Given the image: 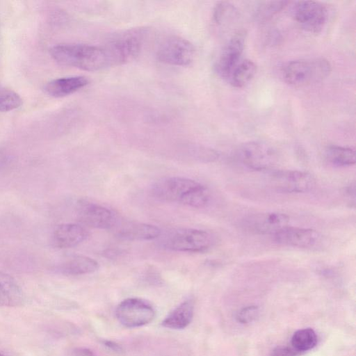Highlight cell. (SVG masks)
Returning <instances> with one entry per match:
<instances>
[{
	"mask_svg": "<svg viewBox=\"0 0 356 356\" xmlns=\"http://www.w3.org/2000/svg\"><path fill=\"white\" fill-rule=\"evenodd\" d=\"M152 196L161 202H177L201 208L210 200L209 190L200 183L185 177H171L156 181L151 188Z\"/></svg>",
	"mask_w": 356,
	"mask_h": 356,
	"instance_id": "obj_1",
	"label": "cell"
},
{
	"mask_svg": "<svg viewBox=\"0 0 356 356\" xmlns=\"http://www.w3.org/2000/svg\"><path fill=\"white\" fill-rule=\"evenodd\" d=\"M58 63L85 71H98L108 67L102 47L84 44H60L50 49Z\"/></svg>",
	"mask_w": 356,
	"mask_h": 356,
	"instance_id": "obj_2",
	"label": "cell"
},
{
	"mask_svg": "<svg viewBox=\"0 0 356 356\" xmlns=\"http://www.w3.org/2000/svg\"><path fill=\"white\" fill-rule=\"evenodd\" d=\"M147 34L145 28H134L111 38L102 47L108 66L125 64L136 58L143 48Z\"/></svg>",
	"mask_w": 356,
	"mask_h": 356,
	"instance_id": "obj_3",
	"label": "cell"
},
{
	"mask_svg": "<svg viewBox=\"0 0 356 356\" xmlns=\"http://www.w3.org/2000/svg\"><path fill=\"white\" fill-rule=\"evenodd\" d=\"M332 65L327 59L319 57L291 60L282 69L284 81L293 87H303L327 78Z\"/></svg>",
	"mask_w": 356,
	"mask_h": 356,
	"instance_id": "obj_4",
	"label": "cell"
},
{
	"mask_svg": "<svg viewBox=\"0 0 356 356\" xmlns=\"http://www.w3.org/2000/svg\"><path fill=\"white\" fill-rule=\"evenodd\" d=\"M161 243L168 250L198 252L209 249L213 243V238L207 231L183 228L168 232L163 236Z\"/></svg>",
	"mask_w": 356,
	"mask_h": 356,
	"instance_id": "obj_5",
	"label": "cell"
},
{
	"mask_svg": "<svg viewBox=\"0 0 356 356\" xmlns=\"http://www.w3.org/2000/svg\"><path fill=\"white\" fill-rule=\"evenodd\" d=\"M156 311L148 301L129 298L122 301L115 309L118 321L124 327L134 328L145 325L154 318Z\"/></svg>",
	"mask_w": 356,
	"mask_h": 356,
	"instance_id": "obj_6",
	"label": "cell"
},
{
	"mask_svg": "<svg viewBox=\"0 0 356 356\" xmlns=\"http://www.w3.org/2000/svg\"><path fill=\"white\" fill-rule=\"evenodd\" d=\"M238 156L247 168L254 170H266L273 168L277 160L275 150L261 141H250L243 144Z\"/></svg>",
	"mask_w": 356,
	"mask_h": 356,
	"instance_id": "obj_7",
	"label": "cell"
},
{
	"mask_svg": "<svg viewBox=\"0 0 356 356\" xmlns=\"http://www.w3.org/2000/svg\"><path fill=\"white\" fill-rule=\"evenodd\" d=\"M195 49L188 40L170 36L164 40L156 52L157 59L163 63L174 66L189 65L195 58Z\"/></svg>",
	"mask_w": 356,
	"mask_h": 356,
	"instance_id": "obj_8",
	"label": "cell"
},
{
	"mask_svg": "<svg viewBox=\"0 0 356 356\" xmlns=\"http://www.w3.org/2000/svg\"><path fill=\"white\" fill-rule=\"evenodd\" d=\"M269 186L282 193H307L315 187L316 181L308 172L298 170H278L269 174Z\"/></svg>",
	"mask_w": 356,
	"mask_h": 356,
	"instance_id": "obj_9",
	"label": "cell"
},
{
	"mask_svg": "<svg viewBox=\"0 0 356 356\" xmlns=\"http://www.w3.org/2000/svg\"><path fill=\"white\" fill-rule=\"evenodd\" d=\"M293 13L295 20L302 29L315 34L322 31L327 17L325 6L315 1L296 2Z\"/></svg>",
	"mask_w": 356,
	"mask_h": 356,
	"instance_id": "obj_10",
	"label": "cell"
},
{
	"mask_svg": "<svg viewBox=\"0 0 356 356\" xmlns=\"http://www.w3.org/2000/svg\"><path fill=\"white\" fill-rule=\"evenodd\" d=\"M245 35L243 30L235 33L220 53L216 62L215 70L221 78L228 79L233 70L241 61L245 47Z\"/></svg>",
	"mask_w": 356,
	"mask_h": 356,
	"instance_id": "obj_11",
	"label": "cell"
},
{
	"mask_svg": "<svg viewBox=\"0 0 356 356\" xmlns=\"http://www.w3.org/2000/svg\"><path fill=\"white\" fill-rule=\"evenodd\" d=\"M289 217L280 212H264L249 215L241 221V226L249 232L272 234L288 226Z\"/></svg>",
	"mask_w": 356,
	"mask_h": 356,
	"instance_id": "obj_12",
	"label": "cell"
},
{
	"mask_svg": "<svg viewBox=\"0 0 356 356\" xmlns=\"http://www.w3.org/2000/svg\"><path fill=\"white\" fill-rule=\"evenodd\" d=\"M77 215L84 225L98 229H111L116 217L108 208L86 200L77 204Z\"/></svg>",
	"mask_w": 356,
	"mask_h": 356,
	"instance_id": "obj_13",
	"label": "cell"
},
{
	"mask_svg": "<svg viewBox=\"0 0 356 356\" xmlns=\"http://www.w3.org/2000/svg\"><path fill=\"white\" fill-rule=\"evenodd\" d=\"M274 241L280 245L300 248H312L321 241V235L314 229L289 227L273 235Z\"/></svg>",
	"mask_w": 356,
	"mask_h": 356,
	"instance_id": "obj_14",
	"label": "cell"
},
{
	"mask_svg": "<svg viewBox=\"0 0 356 356\" xmlns=\"http://www.w3.org/2000/svg\"><path fill=\"white\" fill-rule=\"evenodd\" d=\"M111 229L118 237L127 241H149L161 234V229L155 225L117 218Z\"/></svg>",
	"mask_w": 356,
	"mask_h": 356,
	"instance_id": "obj_15",
	"label": "cell"
},
{
	"mask_svg": "<svg viewBox=\"0 0 356 356\" xmlns=\"http://www.w3.org/2000/svg\"><path fill=\"white\" fill-rule=\"evenodd\" d=\"M88 236L84 227L75 223H64L56 226L51 235V243L58 248H70L81 243Z\"/></svg>",
	"mask_w": 356,
	"mask_h": 356,
	"instance_id": "obj_16",
	"label": "cell"
},
{
	"mask_svg": "<svg viewBox=\"0 0 356 356\" xmlns=\"http://www.w3.org/2000/svg\"><path fill=\"white\" fill-rule=\"evenodd\" d=\"M88 83V79L83 76L61 77L47 82L44 86V90L51 97L60 98L73 94Z\"/></svg>",
	"mask_w": 356,
	"mask_h": 356,
	"instance_id": "obj_17",
	"label": "cell"
},
{
	"mask_svg": "<svg viewBox=\"0 0 356 356\" xmlns=\"http://www.w3.org/2000/svg\"><path fill=\"white\" fill-rule=\"evenodd\" d=\"M24 292L10 275L0 271V307H15L24 304Z\"/></svg>",
	"mask_w": 356,
	"mask_h": 356,
	"instance_id": "obj_18",
	"label": "cell"
},
{
	"mask_svg": "<svg viewBox=\"0 0 356 356\" xmlns=\"http://www.w3.org/2000/svg\"><path fill=\"white\" fill-rule=\"evenodd\" d=\"M99 268L98 263L84 255L72 256L56 267V270L65 275H81L95 272Z\"/></svg>",
	"mask_w": 356,
	"mask_h": 356,
	"instance_id": "obj_19",
	"label": "cell"
},
{
	"mask_svg": "<svg viewBox=\"0 0 356 356\" xmlns=\"http://www.w3.org/2000/svg\"><path fill=\"white\" fill-rule=\"evenodd\" d=\"M193 312V302L191 300H186L169 313L163 320L161 325L168 329H184L192 321Z\"/></svg>",
	"mask_w": 356,
	"mask_h": 356,
	"instance_id": "obj_20",
	"label": "cell"
},
{
	"mask_svg": "<svg viewBox=\"0 0 356 356\" xmlns=\"http://www.w3.org/2000/svg\"><path fill=\"white\" fill-rule=\"evenodd\" d=\"M257 72V65L250 59L241 60L231 73L229 79L230 84L236 88L247 86Z\"/></svg>",
	"mask_w": 356,
	"mask_h": 356,
	"instance_id": "obj_21",
	"label": "cell"
},
{
	"mask_svg": "<svg viewBox=\"0 0 356 356\" xmlns=\"http://www.w3.org/2000/svg\"><path fill=\"white\" fill-rule=\"evenodd\" d=\"M328 162L336 166H350L355 163V149L342 146L330 145L325 151Z\"/></svg>",
	"mask_w": 356,
	"mask_h": 356,
	"instance_id": "obj_22",
	"label": "cell"
},
{
	"mask_svg": "<svg viewBox=\"0 0 356 356\" xmlns=\"http://www.w3.org/2000/svg\"><path fill=\"white\" fill-rule=\"evenodd\" d=\"M317 343V336L314 330L304 328L297 330L292 336V347L298 353L309 350Z\"/></svg>",
	"mask_w": 356,
	"mask_h": 356,
	"instance_id": "obj_23",
	"label": "cell"
},
{
	"mask_svg": "<svg viewBox=\"0 0 356 356\" xmlns=\"http://www.w3.org/2000/svg\"><path fill=\"white\" fill-rule=\"evenodd\" d=\"M288 3V1L261 2L255 11L254 17L259 22H265L284 8Z\"/></svg>",
	"mask_w": 356,
	"mask_h": 356,
	"instance_id": "obj_24",
	"label": "cell"
},
{
	"mask_svg": "<svg viewBox=\"0 0 356 356\" xmlns=\"http://www.w3.org/2000/svg\"><path fill=\"white\" fill-rule=\"evenodd\" d=\"M236 8L229 2L221 1L218 3L213 13V19L216 24L226 25L237 17Z\"/></svg>",
	"mask_w": 356,
	"mask_h": 356,
	"instance_id": "obj_25",
	"label": "cell"
},
{
	"mask_svg": "<svg viewBox=\"0 0 356 356\" xmlns=\"http://www.w3.org/2000/svg\"><path fill=\"white\" fill-rule=\"evenodd\" d=\"M22 104V99L15 91L0 88V112H7L20 107Z\"/></svg>",
	"mask_w": 356,
	"mask_h": 356,
	"instance_id": "obj_26",
	"label": "cell"
},
{
	"mask_svg": "<svg viewBox=\"0 0 356 356\" xmlns=\"http://www.w3.org/2000/svg\"><path fill=\"white\" fill-rule=\"evenodd\" d=\"M259 314L257 306L251 305L243 307L236 314V319L241 323H248L254 320Z\"/></svg>",
	"mask_w": 356,
	"mask_h": 356,
	"instance_id": "obj_27",
	"label": "cell"
},
{
	"mask_svg": "<svg viewBox=\"0 0 356 356\" xmlns=\"http://www.w3.org/2000/svg\"><path fill=\"white\" fill-rule=\"evenodd\" d=\"M298 353L293 347L281 346L275 348L270 356H296Z\"/></svg>",
	"mask_w": 356,
	"mask_h": 356,
	"instance_id": "obj_28",
	"label": "cell"
},
{
	"mask_svg": "<svg viewBox=\"0 0 356 356\" xmlns=\"http://www.w3.org/2000/svg\"><path fill=\"white\" fill-rule=\"evenodd\" d=\"M67 356H97L93 351L87 348L72 349Z\"/></svg>",
	"mask_w": 356,
	"mask_h": 356,
	"instance_id": "obj_29",
	"label": "cell"
},
{
	"mask_svg": "<svg viewBox=\"0 0 356 356\" xmlns=\"http://www.w3.org/2000/svg\"><path fill=\"white\" fill-rule=\"evenodd\" d=\"M102 343H104V346L114 351L121 352L122 350V347L114 341L109 340H104Z\"/></svg>",
	"mask_w": 356,
	"mask_h": 356,
	"instance_id": "obj_30",
	"label": "cell"
},
{
	"mask_svg": "<svg viewBox=\"0 0 356 356\" xmlns=\"http://www.w3.org/2000/svg\"><path fill=\"white\" fill-rule=\"evenodd\" d=\"M346 196L349 199H350V201H351V199L353 200V202L355 201V183L350 184L349 186H348L346 188Z\"/></svg>",
	"mask_w": 356,
	"mask_h": 356,
	"instance_id": "obj_31",
	"label": "cell"
},
{
	"mask_svg": "<svg viewBox=\"0 0 356 356\" xmlns=\"http://www.w3.org/2000/svg\"><path fill=\"white\" fill-rule=\"evenodd\" d=\"M8 159L9 158L6 154L0 152V170L6 167V165H7L9 161Z\"/></svg>",
	"mask_w": 356,
	"mask_h": 356,
	"instance_id": "obj_32",
	"label": "cell"
},
{
	"mask_svg": "<svg viewBox=\"0 0 356 356\" xmlns=\"http://www.w3.org/2000/svg\"><path fill=\"white\" fill-rule=\"evenodd\" d=\"M0 356H5L3 353H0Z\"/></svg>",
	"mask_w": 356,
	"mask_h": 356,
	"instance_id": "obj_33",
	"label": "cell"
}]
</instances>
